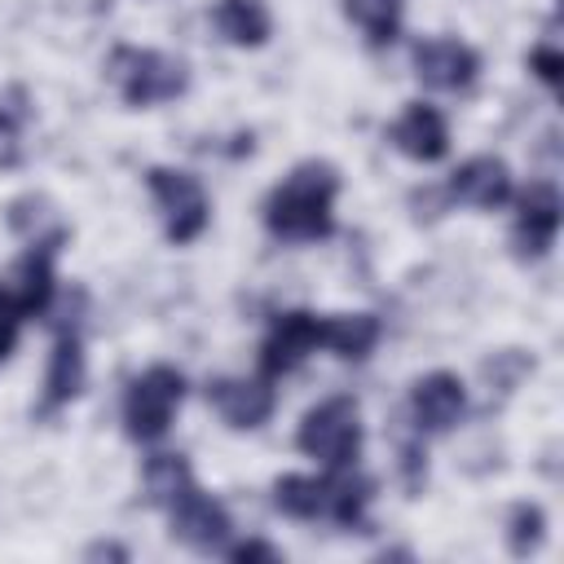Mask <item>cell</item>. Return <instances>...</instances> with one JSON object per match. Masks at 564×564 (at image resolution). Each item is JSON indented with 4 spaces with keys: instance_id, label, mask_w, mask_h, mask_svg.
Segmentation results:
<instances>
[{
    "instance_id": "8fae6325",
    "label": "cell",
    "mask_w": 564,
    "mask_h": 564,
    "mask_svg": "<svg viewBox=\"0 0 564 564\" xmlns=\"http://www.w3.org/2000/svg\"><path fill=\"white\" fill-rule=\"evenodd\" d=\"M555 229H560V194L555 185L538 181L516 198V242L520 251L542 256L555 242Z\"/></svg>"
},
{
    "instance_id": "e0dca14e",
    "label": "cell",
    "mask_w": 564,
    "mask_h": 564,
    "mask_svg": "<svg viewBox=\"0 0 564 564\" xmlns=\"http://www.w3.org/2000/svg\"><path fill=\"white\" fill-rule=\"evenodd\" d=\"M375 339H379V322L370 313L322 317V348H330L335 357H366Z\"/></svg>"
},
{
    "instance_id": "5b68a950",
    "label": "cell",
    "mask_w": 564,
    "mask_h": 564,
    "mask_svg": "<svg viewBox=\"0 0 564 564\" xmlns=\"http://www.w3.org/2000/svg\"><path fill=\"white\" fill-rule=\"evenodd\" d=\"M150 194L163 207V220H167V238L172 242H189V238L203 234V225H207V194H203L198 176L172 172V167H154L150 172Z\"/></svg>"
},
{
    "instance_id": "9c48e42d",
    "label": "cell",
    "mask_w": 564,
    "mask_h": 564,
    "mask_svg": "<svg viewBox=\"0 0 564 564\" xmlns=\"http://www.w3.org/2000/svg\"><path fill=\"white\" fill-rule=\"evenodd\" d=\"M467 410V392L454 375L436 370V375H423L414 388H410V414H414V427L419 432H449Z\"/></svg>"
},
{
    "instance_id": "cb8c5ba5",
    "label": "cell",
    "mask_w": 564,
    "mask_h": 564,
    "mask_svg": "<svg viewBox=\"0 0 564 564\" xmlns=\"http://www.w3.org/2000/svg\"><path fill=\"white\" fill-rule=\"evenodd\" d=\"M538 529H542V516L538 507H520L516 520H511V551H529V542H538Z\"/></svg>"
},
{
    "instance_id": "d4e9b609",
    "label": "cell",
    "mask_w": 564,
    "mask_h": 564,
    "mask_svg": "<svg viewBox=\"0 0 564 564\" xmlns=\"http://www.w3.org/2000/svg\"><path fill=\"white\" fill-rule=\"evenodd\" d=\"M533 66H538V75H542L546 84H555V79H560V53H555V48H546V44H542V48H533Z\"/></svg>"
},
{
    "instance_id": "4fadbf2b",
    "label": "cell",
    "mask_w": 564,
    "mask_h": 564,
    "mask_svg": "<svg viewBox=\"0 0 564 564\" xmlns=\"http://www.w3.org/2000/svg\"><path fill=\"white\" fill-rule=\"evenodd\" d=\"M0 286L13 295L22 317L44 313L53 300V242H31V251L9 269V278Z\"/></svg>"
},
{
    "instance_id": "7a4b0ae2",
    "label": "cell",
    "mask_w": 564,
    "mask_h": 564,
    "mask_svg": "<svg viewBox=\"0 0 564 564\" xmlns=\"http://www.w3.org/2000/svg\"><path fill=\"white\" fill-rule=\"evenodd\" d=\"M295 445H300L313 463H322L326 471L352 467V458L361 454V414H357V401L330 397V401H322L317 410H308L304 423H300Z\"/></svg>"
},
{
    "instance_id": "2e32d148",
    "label": "cell",
    "mask_w": 564,
    "mask_h": 564,
    "mask_svg": "<svg viewBox=\"0 0 564 564\" xmlns=\"http://www.w3.org/2000/svg\"><path fill=\"white\" fill-rule=\"evenodd\" d=\"M273 502L282 516L326 520L330 516V471L326 476H282L273 485Z\"/></svg>"
},
{
    "instance_id": "7c38bea8",
    "label": "cell",
    "mask_w": 564,
    "mask_h": 564,
    "mask_svg": "<svg viewBox=\"0 0 564 564\" xmlns=\"http://www.w3.org/2000/svg\"><path fill=\"white\" fill-rule=\"evenodd\" d=\"M207 401L229 427H260L273 414V388L269 379H216L207 388Z\"/></svg>"
},
{
    "instance_id": "9a60e30c",
    "label": "cell",
    "mask_w": 564,
    "mask_h": 564,
    "mask_svg": "<svg viewBox=\"0 0 564 564\" xmlns=\"http://www.w3.org/2000/svg\"><path fill=\"white\" fill-rule=\"evenodd\" d=\"M79 388H84V352H79V335H75V330H62L57 344H53L48 375H44V401H40V410H57V405H66Z\"/></svg>"
},
{
    "instance_id": "d6986e66",
    "label": "cell",
    "mask_w": 564,
    "mask_h": 564,
    "mask_svg": "<svg viewBox=\"0 0 564 564\" xmlns=\"http://www.w3.org/2000/svg\"><path fill=\"white\" fill-rule=\"evenodd\" d=\"M141 480H145V494H150V502H159V507H167L172 498H181V494L194 485V476H189V463H185L181 454H154V458H145V471H141Z\"/></svg>"
},
{
    "instance_id": "484cf974",
    "label": "cell",
    "mask_w": 564,
    "mask_h": 564,
    "mask_svg": "<svg viewBox=\"0 0 564 564\" xmlns=\"http://www.w3.org/2000/svg\"><path fill=\"white\" fill-rule=\"evenodd\" d=\"M229 555H234V560H278V551H273V546H264V542H242V546H229Z\"/></svg>"
},
{
    "instance_id": "603a6c76",
    "label": "cell",
    "mask_w": 564,
    "mask_h": 564,
    "mask_svg": "<svg viewBox=\"0 0 564 564\" xmlns=\"http://www.w3.org/2000/svg\"><path fill=\"white\" fill-rule=\"evenodd\" d=\"M18 326H22V308L13 304V295L0 286V361L13 352V339H18Z\"/></svg>"
},
{
    "instance_id": "5bb4252c",
    "label": "cell",
    "mask_w": 564,
    "mask_h": 564,
    "mask_svg": "<svg viewBox=\"0 0 564 564\" xmlns=\"http://www.w3.org/2000/svg\"><path fill=\"white\" fill-rule=\"evenodd\" d=\"M392 145H397L401 154L419 159V163H436V159L449 150V128H445V119H441L436 106L414 101V106H405V115L392 123Z\"/></svg>"
},
{
    "instance_id": "8992f818",
    "label": "cell",
    "mask_w": 564,
    "mask_h": 564,
    "mask_svg": "<svg viewBox=\"0 0 564 564\" xmlns=\"http://www.w3.org/2000/svg\"><path fill=\"white\" fill-rule=\"evenodd\" d=\"M167 520H172V533L185 542V546H194V551H220L225 546V538H229V511L212 498V494H203L198 485H189L181 498H172L167 507Z\"/></svg>"
},
{
    "instance_id": "ffe728a7",
    "label": "cell",
    "mask_w": 564,
    "mask_h": 564,
    "mask_svg": "<svg viewBox=\"0 0 564 564\" xmlns=\"http://www.w3.org/2000/svg\"><path fill=\"white\" fill-rule=\"evenodd\" d=\"M344 13L375 40L388 44L401 31V0H344Z\"/></svg>"
},
{
    "instance_id": "277c9868",
    "label": "cell",
    "mask_w": 564,
    "mask_h": 564,
    "mask_svg": "<svg viewBox=\"0 0 564 564\" xmlns=\"http://www.w3.org/2000/svg\"><path fill=\"white\" fill-rule=\"evenodd\" d=\"M185 397V379L172 366H150L145 375L132 379L123 397V423L132 441H159L172 427V414Z\"/></svg>"
},
{
    "instance_id": "52a82bcc",
    "label": "cell",
    "mask_w": 564,
    "mask_h": 564,
    "mask_svg": "<svg viewBox=\"0 0 564 564\" xmlns=\"http://www.w3.org/2000/svg\"><path fill=\"white\" fill-rule=\"evenodd\" d=\"M476 70H480V57L454 35H436V40L414 44V75L436 93L467 88L476 79Z\"/></svg>"
},
{
    "instance_id": "3957f363",
    "label": "cell",
    "mask_w": 564,
    "mask_h": 564,
    "mask_svg": "<svg viewBox=\"0 0 564 564\" xmlns=\"http://www.w3.org/2000/svg\"><path fill=\"white\" fill-rule=\"evenodd\" d=\"M110 79L119 84L128 106H154V101H172L185 88V66L154 48L123 44L110 53Z\"/></svg>"
},
{
    "instance_id": "44dd1931",
    "label": "cell",
    "mask_w": 564,
    "mask_h": 564,
    "mask_svg": "<svg viewBox=\"0 0 564 564\" xmlns=\"http://www.w3.org/2000/svg\"><path fill=\"white\" fill-rule=\"evenodd\" d=\"M48 220H53V216H48V203H44V198H18L13 212H9V225H13L26 242H57L62 234H44Z\"/></svg>"
},
{
    "instance_id": "6da1fadb",
    "label": "cell",
    "mask_w": 564,
    "mask_h": 564,
    "mask_svg": "<svg viewBox=\"0 0 564 564\" xmlns=\"http://www.w3.org/2000/svg\"><path fill=\"white\" fill-rule=\"evenodd\" d=\"M335 172L326 163H304L295 167L264 203V225L278 234V238H291V242H317L335 229V216H330V203H335Z\"/></svg>"
},
{
    "instance_id": "7402d4cb",
    "label": "cell",
    "mask_w": 564,
    "mask_h": 564,
    "mask_svg": "<svg viewBox=\"0 0 564 564\" xmlns=\"http://www.w3.org/2000/svg\"><path fill=\"white\" fill-rule=\"evenodd\" d=\"M22 106H0V167H13L22 159Z\"/></svg>"
},
{
    "instance_id": "ba28073f",
    "label": "cell",
    "mask_w": 564,
    "mask_h": 564,
    "mask_svg": "<svg viewBox=\"0 0 564 564\" xmlns=\"http://www.w3.org/2000/svg\"><path fill=\"white\" fill-rule=\"evenodd\" d=\"M317 348H322V317H313V313H282L273 322L264 348H260V370H264V379H278L286 370H295Z\"/></svg>"
},
{
    "instance_id": "ac0fdd59",
    "label": "cell",
    "mask_w": 564,
    "mask_h": 564,
    "mask_svg": "<svg viewBox=\"0 0 564 564\" xmlns=\"http://www.w3.org/2000/svg\"><path fill=\"white\" fill-rule=\"evenodd\" d=\"M212 22L234 44H264V35H269V9H264V0H220L212 9Z\"/></svg>"
},
{
    "instance_id": "30bf717a",
    "label": "cell",
    "mask_w": 564,
    "mask_h": 564,
    "mask_svg": "<svg viewBox=\"0 0 564 564\" xmlns=\"http://www.w3.org/2000/svg\"><path fill=\"white\" fill-rule=\"evenodd\" d=\"M449 194H454L458 203H467V207L494 212V207H502L516 189H511V172H507L502 159L476 154V159H467V163L449 176Z\"/></svg>"
}]
</instances>
